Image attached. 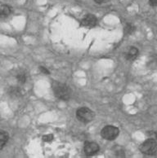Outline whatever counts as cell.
Wrapping results in <instances>:
<instances>
[{
  "mask_svg": "<svg viewBox=\"0 0 157 158\" xmlns=\"http://www.w3.org/2000/svg\"><path fill=\"white\" fill-rule=\"evenodd\" d=\"M52 86L53 93L57 99L63 101H67L71 99V90L66 84L59 81H53Z\"/></svg>",
  "mask_w": 157,
  "mask_h": 158,
  "instance_id": "obj_1",
  "label": "cell"
},
{
  "mask_svg": "<svg viewBox=\"0 0 157 158\" xmlns=\"http://www.w3.org/2000/svg\"><path fill=\"white\" fill-rule=\"evenodd\" d=\"M140 151L146 156H152L157 152V141L154 139H148L140 146Z\"/></svg>",
  "mask_w": 157,
  "mask_h": 158,
  "instance_id": "obj_2",
  "label": "cell"
},
{
  "mask_svg": "<svg viewBox=\"0 0 157 158\" xmlns=\"http://www.w3.org/2000/svg\"><path fill=\"white\" fill-rule=\"evenodd\" d=\"M76 118L80 122L86 124V123L92 122L94 119L95 113H94V111L91 110L89 108L83 107V108H80L76 111Z\"/></svg>",
  "mask_w": 157,
  "mask_h": 158,
  "instance_id": "obj_3",
  "label": "cell"
},
{
  "mask_svg": "<svg viewBox=\"0 0 157 158\" xmlns=\"http://www.w3.org/2000/svg\"><path fill=\"white\" fill-rule=\"evenodd\" d=\"M120 130L114 126H107L101 131V135L103 139L109 141L116 139L119 136Z\"/></svg>",
  "mask_w": 157,
  "mask_h": 158,
  "instance_id": "obj_4",
  "label": "cell"
},
{
  "mask_svg": "<svg viewBox=\"0 0 157 158\" xmlns=\"http://www.w3.org/2000/svg\"><path fill=\"white\" fill-rule=\"evenodd\" d=\"M100 150L99 145L95 142H85L84 146V151L85 155L88 156H94Z\"/></svg>",
  "mask_w": 157,
  "mask_h": 158,
  "instance_id": "obj_5",
  "label": "cell"
},
{
  "mask_svg": "<svg viewBox=\"0 0 157 158\" xmlns=\"http://www.w3.org/2000/svg\"><path fill=\"white\" fill-rule=\"evenodd\" d=\"M97 23H98L97 17L92 14H89L83 18L82 21H81V25L84 27L93 28L97 25Z\"/></svg>",
  "mask_w": 157,
  "mask_h": 158,
  "instance_id": "obj_6",
  "label": "cell"
},
{
  "mask_svg": "<svg viewBox=\"0 0 157 158\" xmlns=\"http://www.w3.org/2000/svg\"><path fill=\"white\" fill-rule=\"evenodd\" d=\"M139 55V51L138 49L135 47H132L130 48L129 50L127 52V54H126V59L128 60L133 61L135 60L138 57Z\"/></svg>",
  "mask_w": 157,
  "mask_h": 158,
  "instance_id": "obj_7",
  "label": "cell"
},
{
  "mask_svg": "<svg viewBox=\"0 0 157 158\" xmlns=\"http://www.w3.org/2000/svg\"><path fill=\"white\" fill-rule=\"evenodd\" d=\"M8 94L12 98H19L22 96L23 90L19 86H11L8 90Z\"/></svg>",
  "mask_w": 157,
  "mask_h": 158,
  "instance_id": "obj_8",
  "label": "cell"
},
{
  "mask_svg": "<svg viewBox=\"0 0 157 158\" xmlns=\"http://www.w3.org/2000/svg\"><path fill=\"white\" fill-rule=\"evenodd\" d=\"M11 13V8L9 5L0 4V18H6Z\"/></svg>",
  "mask_w": 157,
  "mask_h": 158,
  "instance_id": "obj_9",
  "label": "cell"
},
{
  "mask_svg": "<svg viewBox=\"0 0 157 158\" xmlns=\"http://www.w3.org/2000/svg\"><path fill=\"white\" fill-rule=\"evenodd\" d=\"M8 139H9V135L7 132L4 131H0V150H2L5 145L7 144Z\"/></svg>",
  "mask_w": 157,
  "mask_h": 158,
  "instance_id": "obj_10",
  "label": "cell"
},
{
  "mask_svg": "<svg viewBox=\"0 0 157 158\" xmlns=\"http://www.w3.org/2000/svg\"><path fill=\"white\" fill-rule=\"evenodd\" d=\"M135 30H136V27L133 25L132 23H127L124 26V34H128V35L133 34Z\"/></svg>",
  "mask_w": 157,
  "mask_h": 158,
  "instance_id": "obj_11",
  "label": "cell"
},
{
  "mask_svg": "<svg viewBox=\"0 0 157 158\" xmlns=\"http://www.w3.org/2000/svg\"><path fill=\"white\" fill-rule=\"evenodd\" d=\"M16 80L18 81L19 83L24 84L25 83V81L27 80V76L25 74V73L24 72H20L16 75Z\"/></svg>",
  "mask_w": 157,
  "mask_h": 158,
  "instance_id": "obj_12",
  "label": "cell"
},
{
  "mask_svg": "<svg viewBox=\"0 0 157 158\" xmlns=\"http://www.w3.org/2000/svg\"><path fill=\"white\" fill-rule=\"evenodd\" d=\"M43 140L44 142H51L53 140V135H46L43 136Z\"/></svg>",
  "mask_w": 157,
  "mask_h": 158,
  "instance_id": "obj_13",
  "label": "cell"
},
{
  "mask_svg": "<svg viewBox=\"0 0 157 158\" xmlns=\"http://www.w3.org/2000/svg\"><path fill=\"white\" fill-rule=\"evenodd\" d=\"M39 70H40V72L43 74H50V72H49V70L48 69H46L45 67H43V66H40L39 67Z\"/></svg>",
  "mask_w": 157,
  "mask_h": 158,
  "instance_id": "obj_14",
  "label": "cell"
},
{
  "mask_svg": "<svg viewBox=\"0 0 157 158\" xmlns=\"http://www.w3.org/2000/svg\"><path fill=\"white\" fill-rule=\"evenodd\" d=\"M149 4L151 7H157V0H149Z\"/></svg>",
  "mask_w": 157,
  "mask_h": 158,
  "instance_id": "obj_15",
  "label": "cell"
},
{
  "mask_svg": "<svg viewBox=\"0 0 157 158\" xmlns=\"http://www.w3.org/2000/svg\"><path fill=\"white\" fill-rule=\"evenodd\" d=\"M151 135L153 136V139H154L155 141H157V131H155V132H153V133L151 134Z\"/></svg>",
  "mask_w": 157,
  "mask_h": 158,
  "instance_id": "obj_16",
  "label": "cell"
},
{
  "mask_svg": "<svg viewBox=\"0 0 157 158\" xmlns=\"http://www.w3.org/2000/svg\"><path fill=\"white\" fill-rule=\"evenodd\" d=\"M94 2L98 3V4H101V3H102V2H105V0H94Z\"/></svg>",
  "mask_w": 157,
  "mask_h": 158,
  "instance_id": "obj_17",
  "label": "cell"
}]
</instances>
